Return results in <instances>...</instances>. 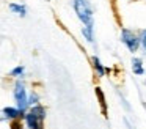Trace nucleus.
<instances>
[{
	"label": "nucleus",
	"instance_id": "423d86ee",
	"mask_svg": "<svg viewBox=\"0 0 146 129\" xmlns=\"http://www.w3.org/2000/svg\"><path fill=\"white\" fill-rule=\"evenodd\" d=\"M5 118H10V120H16V118H22L24 116V112H21L17 107H5L2 110Z\"/></svg>",
	"mask_w": 146,
	"mask_h": 129
},
{
	"label": "nucleus",
	"instance_id": "ddd939ff",
	"mask_svg": "<svg viewBox=\"0 0 146 129\" xmlns=\"http://www.w3.org/2000/svg\"><path fill=\"white\" fill-rule=\"evenodd\" d=\"M10 129H24V126H22V123L19 121V118H16V120H11Z\"/></svg>",
	"mask_w": 146,
	"mask_h": 129
},
{
	"label": "nucleus",
	"instance_id": "7ed1b4c3",
	"mask_svg": "<svg viewBox=\"0 0 146 129\" xmlns=\"http://www.w3.org/2000/svg\"><path fill=\"white\" fill-rule=\"evenodd\" d=\"M121 41L126 44L130 52H137V49L140 46V39L137 38V35L133 31L127 30V28H123V31H121Z\"/></svg>",
	"mask_w": 146,
	"mask_h": 129
},
{
	"label": "nucleus",
	"instance_id": "f03ea898",
	"mask_svg": "<svg viewBox=\"0 0 146 129\" xmlns=\"http://www.w3.org/2000/svg\"><path fill=\"white\" fill-rule=\"evenodd\" d=\"M13 96H14V101H16L17 109H19L21 112L25 113L27 112V107H29V94H27V90H25L24 82L17 80L16 84H14Z\"/></svg>",
	"mask_w": 146,
	"mask_h": 129
},
{
	"label": "nucleus",
	"instance_id": "6e6552de",
	"mask_svg": "<svg viewBox=\"0 0 146 129\" xmlns=\"http://www.w3.org/2000/svg\"><path fill=\"white\" fill-rule=\"evenodd\" d=\"M132 69H133V74H137V76L145 74V69H143V66H141V60L140 58H133L132 60Z\"/></svg>",
	"mask_w": 146,
	"mask_h": 129
},
{
	"label": "nucleus",
	"instance_id": "9b49d317",
	"mask_svg": "<svg viewBox=\"0 0 146 129\" xmlns=\"http://www.w3.org/2000/svg\"><path fill=\"white\" fill-rule=\"evenodd\" d=\"M82 33H83V36H85V39L86 41H90V43H93V28H90V27H83L82 28Z\"/></svg>",
	"mask_w": 146,
	"mask_h": 129
},
{
	"label": "nucleus",
	"instance_id": "39448f33",
	"mask_svg": "<svg viewBox=\"0 0 146 129\" xmlns=\"http://www.w3.org/2000/svg\"><path fill=\"white\" fill-rule=\"evenodd\" d=\"M8 8H10V11L13 13V14L19 16V17H25V16H27V6L24 5V3L13 2V3H10V5H8Z\"/></svg>",
	"mask_w": 146,
	"mask_h": 129
},
{
	"label": "nucleus",
	"instance_id": "f257e3e1",
	"mask_svg": "<svg viewBox=\"0 0 146 129\" xmlns=\"http://www.w3.org/2000/svg\"><path fill=\"white\" fill-rule=\"evenodd\" d=\"M74 11L85 27L93 28V8L88 0H74Z\"/></svg>",
	"mask_w": 146,
	"mask_h": 129
},
{
	"label": "nucleus",
	"instance_id": "1a4fd4ad",
	"mask_svg": "<svg viewBox=\"0 0 146 129\" xmlns=\"http://www.w3.org/2000/svg\"><path fill=\"white\" fill-rule=\"evenodd\" d=\"M91 61H93V66H94V69H96V72H98V76H99V77H102V76L105 74V69H104V66L101 65V60H99L98 57H93Z\"/></svg>",
	"mask_w": 146,
	"mask_h": 129
},
{
	"label": "nucleus",
	"instance_id": "20e7f679",
	"mask_svg": "<svg viewBox=\"0 0 146 129\" xmlns=\"http://www.w3.org/2000/svg\"><path fill=\"white\" fill-rule=\"evenodd\" d=\"M24 120H25L27 129H44L42 128V120L38 118V116H35L32 112L24 113Z\"/></svg>",
	"mask_w": 146,
	"mask_h": 129
},
{
	"label": "nucleus",
	"instance_id": "0eeeda50",
	"mask_svg": "<svg viewBox=\"0 0 146 129\" xmlns=\"http://www.w3.org/2000/svg\"><path fill=\"white\" fill-rule=\"evenodd\" d=\"M96 94L99 98V104H101V109H102V113L107 116V102H105V96H104V91L101 90L99 87H96Z\"/></svg>",
	"mask_w": 146,
	"mask_h": 129
},
{
	"label": "nucleus",
	"instance_id": "9d476101",
	"mask_svg": "<svg viewBox=\"0 0 146 129\" xmlns=\"http://www.w3.org/2000/svg\"><path fill=\"white\" fill-rule=\"evenodd\" d=\"M24 72H25V68H24V66H16V68L11 69L10 76H11V77H14V79H19V77H22V76H24Z\"/></svg>",
	"mask_w": 146,
	"mask_h": 129
},
{
	"label": "nucleus",
	"instance_id": "4468645a",
	"mask_svg": "<svg viewBox=\"0 0 146 129\" xmlns=\"http://www.w3.org/2000/svg\"><path fill=\"white\" fill-rule=\"evenodd\" d=\"M141 44H143V49H145V52H146V31H145V35H143V38H141Z\"/></svg>",
	"mask_w": 146,
	"mask_h": 129
},
{
	"label": "nucleus",
	"instance_id": "f8f14e48",
	"mask_svg": "<svg viewBox=\"0 0 146 129\" xmlns=\"http://www.w3.org/2000/svg\"><path fill=\"white\" fill-rule=\"evenodd\" d=\"M38 101H39V96L35 91H32V93L29 94V106H35V104H38Z\"/></svg>",
	"mask_w": 146,
	"mask_h": 129
}]
</instances>
